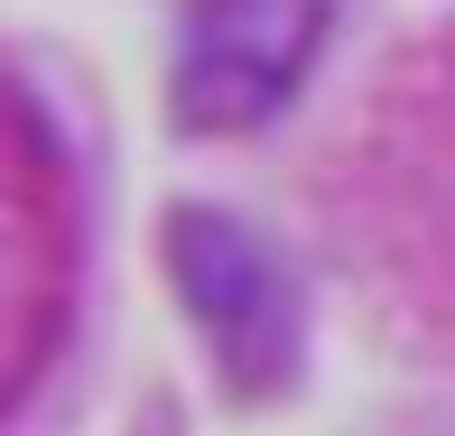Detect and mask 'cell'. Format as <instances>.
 Returning <instances> with one entry per match:
<instances>
[{"label":"cell","instance_id":"obj_1","mask_svg":"<svg viewBox=\"0 0 455 436\" xmlns=\"http://www.w3.org/2000/svg\"><path fill=\"white\" fill-rule=\"evenodd\" d=\"M158 251H168V279L196 316L214 371L233 381V400H279L307 371V288L270 242L251 233L223 204H177L158 223Z\"/></svg>","mask_w":455,"mask_h":436},{"label":"cell","instance_id":"obj_2","mask_svg":"<svg viewBox=\"0 0 455 436\" xmlns=\"http://www.w3.org/2000/svg\"><path fill=\"white\" fill-rule=\"evenodd\" d=\"M325 56V0H186L168 112L186 139H242L279 121V102Z\"/></svg>","mask_w":455,"mask_h":436}]
</instances>
